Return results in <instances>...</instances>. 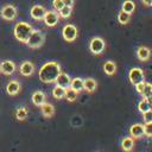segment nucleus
Wrapping results in <instances>:
<instances>
[{"instance_id": "obj_1", "label": "nucleus", "mask_w": 152, "mask_h": 152, "mask_svg": "<svg viewBox=\"0 0 152 152\" xmlns=\"http://www.w3.org/2000/svg\"><path fill=\"white\" fill-rule=\"evenodd\" d=\"M61 72H62L61 65L57 62L50 61L42 65V68L39 69L38 76H39V80L44 83H53Z\"/></svg>"}, {"instance_id": "obj_2", "label": "nucleus", "mask_w": 152, "mask_h": 152, "mask_svg": "<svg viewBox=\"0 0 152 152\" xmlns=\"http://www.w3.org/2000/svg\"><path fill=\"white\" fill-rule=\"evenodd\" d=\"M32 32H33L32 25L26 23V21H18L15 24L14 31H13L17 40H19L20 43H24V44H26V42H27V39Z\"/></svg>"}, {"instance_id": "obj_3", "label": "nucleus", "mask_w": 152, "mask_h": 152, "mask_svg": "<svg viewBox=\"0 0 152 152\" xmlns=\"http://www.w3.org/2000/svg\"><path fill=\"white\" fill-rule=\"evenodd\" d=\"M44 40H45L44 33L42 31H39V30H33V32L28 37L26 44L31 49H38V48H40L44 44Z\"/></svg>"}, {"instance_id": "obj_4", "label": "nucleus", "mask_w": 152, "mask_h": 152, "mask_svg": "<svg viewBox=\"0 0 152 152\" xmlns=\"http://www.w3.org/2000/svg\"><path fill=\"white\" fill-rule=\"evenodd\" d=\"M106 49V42L101 37H94L89 42V50L93 55H101Z\"/></svg>"}, {"instance_id": "obj_5", "label": "nucleus", "mask_w": 152, "mask_h": 152, "mask_svg": "<svg viewBox=\"0 0 152 152\" xmlns=\"http://www.w3.org/2000/svg\"><path fill=\"white\" fill-rule=\"evenodd\" d=\"M77 34H78V31H77V28H76L75 25H72V24L64 25V27L62 30V36H63L64 40H66L69 43L70 42H74L77 38Z\"/></svg>"}, {"instance_id": "obj_6", "label": "nucleus", "mask_w": 152, "mask_h": 152, "mask_svg": "<svg viewBox=\"0 0 152 152\" xmlns=\"http://www.w3.org/2000/svg\"><path fill=\"white\" fill-rule=\"evenodd\" d=\"M0 15H1V18H2L4 20L12 21V20H14L15 17H17V8H15L13 5H11V4L5 5V6L1 8V11H0Z\"/></svg>"}, {"instance_id": "obj_7", "label": "nucleus", "mask_w": 152, "mask_h": 152, "mask_svg": "<svg viewBox=\"0 0 152 152\" xmlns=\"http://www.w3.org/2000/svg\"><path fill=\"white\" fill-rule=\"evenodd\" d=\"M128 78H129V82L133 86H135L140 82H144V80H145L144 71L140 68H132L128 72Z\"/></svg>"}, {"instance_id": "obj_8", "label": "nucleus", "mask_w": 152, "mask_h": 152, "mask_svg": "<svg viewBox=\"0 0 152 152\" xmlns=\"http://www.w3.org/2000/svg\"><path fill=\"white\" fill-rule=\"evenodd\" d=\"M43 21L48 27L56 26L58 24V21H59L58 12H56V11H46V13H45V15L43 18Z\"/></svg>"}, {"instance_id": "obj_9", "label": "nucleus", "mask_w": 152, "mask_h": 152, "mask_svg": "<svg viewBox=\"0 0 152 152\" xmlns=\"http://www.w3.org/2000/svg\"><path fill=\"white\" fill-rule=\"evenodd\" d=\"M45 13H46V8H45L44 6H42V5H34V6H32L31 10H30V15H31V18L34 19V20H37V21L43 20Z\"/></svg>"}, {"instance_id": "obj_10", "label": "nucleus", "mask_w": 152, "mask_h": 152, "mask_svg": "<svg viewBox=\"0 0 152 152\" xmlns=\"http://www.w3.org/2000/svg\"><path fill=\"white\" fill-rule=\"evenodd\" d=\"M19 72L23 76H26V77L31 76L34 72V65H33V63L30 62V61H24L20 64V66H19Z\"/></svg>"}, {"instance_id": "obj_11", "label": "nucleus", "mask_w": 152, "mask_h": 152, "mask_svg": "<svg viewBox=\"0 0 152 152\" xmlns=\"http://www.w3.org/2000/svg\"><path fill=\"white\" fill-rule=\"evenodd\" d=\"M0 68H1V74L4 75H12L15 71V64L10 59L2 61L0 63Z\"/></svg>"}, {"instance_id": "obj_12", "label": "nucleus", "mask_w": 152, "mask_h": 152, "mask_svg": "<svg viewBox=\"0 0 152 152\" xmlns=\"http://www.w3.org/2000/svg\"><path fill=\"white\" fill-rule=\"evenodd\" d=\"M70 82H71V78H70V76H69L68 74H65V72H61V74L57 76L56 81H55L56 86L62 87V88H64V89H66V88L70 87Z\"/></svg>"}, {"instance_id": "obj_13", "label": "nucleus", "mask_w": 152, "mask_h": 152, "mask_svg": "<svg viewBox=\"0 0 152 152\" xmlns=\"http://www.w3.org/2000/svg\"><path fill=\"white\" fill-rule=\"evenodd\" d=\"M20 90H21V86L17 80H11L6 86V91L11 96H14V95L19 94Z\"/></svg>"}, {"instance_id": "obj_14", "label": "nucleus", "mask_w": 152, "mask_h": 152, "mask_svg": "<svg viewBox=\"0 0 152 152\" xmlns=\"http://www.w3.org/2000/svg\"><path fill=\"white\" fill-rule=\"evenodd\" d=\"M129 134L133 139L141 138L144 135V125L141 124H134L129 127Z\"/></svg>"}, {"instance_id": "obj_15", "label": "nucleus", "mask_w": 152, "mask_h": 152, "mask_svg": "<svg viewBox=\"0 0 152 152\" xmlns=\"http://www.w3.org/2000/svg\"><path fill=\"white\" fill-rule=\"evenodd\" d=\"M137 57L141 62H146L151 57V50L147 46H139L137 50Z\"/></svg>"}, {"instance_id": "obj_16", "label": "nucleus", "mask_w": 152, "mask_h": 152, "mask_svg": "<svg viewBox=\"0 0 152 152\" xmlns=\"http://www.w3.org/2000/svg\"><path fill=\"white\" fill-rule=\"evenodd\" d=\"M32 103L37 107H40L44 102H45V94L42 91V90H36L33 94H32Z\"/></svg>"}, {"instance_id": "obj_17", "label": "nucleus", "mask_w": 152, "mask_h": 152, "mask_svg": "<svg viewBox=\"0 0 152 152\" xmlns=\"http://www.w3.org/2000/svg\"><path fill=\"white\" fill-rule=\"evenodd\" d=\"M40 112L44 118H52L55 114V107L49 102H44L40 106Z\"/></svg>"}, {"instance_id": "obj_18", "label": "nucleus", "mask_w": 152, "mask_h": 152, "mask_svg": "<svg viewBox=\"0 0 152 152\" xmlns=\"http://www.w3.org/2000/svg\"><path fill=\"white\" fill-rule=\"evenodd\" d=\"M97 88V82L94 80V78H86L83 80V90L88 91V93H94Z\"/></svg>"}, {"instance_id": "obj_19", "label": "nucleus", "mask_w": 152, "mask_h": 152, "mask_svg": "<svg viewBox=\"0 0 152 152\" xmlns=\"http://www.w3.org/2000/svg\"><path fill=\"white\" fill-rule=\"evenodd\" d=\"M121 147H122V150H124L125 152L132 151L133 147H134V139H133L132 137H126V138H124L122 141H121Z\"/></svg>"}, {"instance_id": "obj_20", "label": "nucleus", "mask_w": 152, "mask_h": 152, "mask_svg": "<svg viewBox=\"0 0 152 152\" xmlns=\"http://www.w3.org/2000/svg\"><path fill=\"white\" fill-rule=\"evenodd\" d=\"M103 71L106 75L108 76H112L116 72V64L113 62V61H107L104 64H103Z\"/></svg>"}, {"instance_id": "obj_21", "label": "nucleus", "mask_w": 152, "mask_h": 152, "mask_svg": "<svg viewBox=\"0 0 152 152\" xmlns=\"http://www.w3.org/2000/svg\"><path fill=\"white\" fill-rule=\"evenodd\" d=\"M70 88L74 89V90H76L77 93L82 91V90H83V80L80 78V77L72 78L71 82H70Z\"/></svg>"}, {"instance_id": "obj_22", "label": "nucleus", "mask_w": 152, "mask_h": 152, "mask_svg": "<svg viewBox=\"0 0 152 152\" xmlns=\"http://www.w3.org/2000/svg\"><path fill=\"white\" fill-rule=\"evenodd\" d=\"M134 10H135V4H134L132 0H126V1H124V4H122V10H121V11H124V12H126V13H128V14H132V13L134 12Z\"/></svg>"}, {"instance_id": "obj_23", "label": "nucleus", "mask_w": 152, "mask_h": 152, "mask_svg": "<svg viewBox=\"0 0 152 152\" xmlns=\"http://www.w3.org/2000/svg\"><path fill=\"white\" fill-rule=\"evenodd\" d=\"M140 95L142 96V99H151L152 97V84L148 82H145V86H144Z\"/></svg>"}, {"instance_id": "obj_24", "label": "nucleus", "mask_w": 152, "mask_h": 152, "mask_svg": "<svg viewBox=\"0 0 152 152\" xmlns=\"http://www.w3.org/2000/svg\"><path fill=\"white\" fill-rule=\"evenodd\" d=\"M77 96H78V93H77L76 90L71 89L70 87L65 89V95H64V97L66 99V101H69V102H74V101L77 99Z\"/></svg>"}, {"instance_id": "obj_25", "label": "nucleus", "mask_w": 152, "mask_h": 152, "mask_svg": "<svg viewBox=\"0 0 152 152\" xmlns=\"http://www.w3.org/2000/svg\"><path fill=\"white\" fill-rule=\"evenodd\" d=\"M27 114H28V112H27V108L26 107H19L15 110V118L19 121H24L27 118Z\"/></svg>"}, {"instance_id": "obj_26", "label": "nucleus", "mask_w": 152, "mask_h": 152, "mask_svg": "<svg viewBox=\"0 0 152 152\" xmlns=\"http://www.w3.org/2000/svg\"><path fill=\"white\" fill-rule=\"evenodd\" d=\"M129 20H131V14H128V13H126V12H124V11H120V12L118 13V21H119L121 25L128 24Z\"/></svg>"}, {"instance_id": "obj_27", "label": "nucleus", "mask_w": 152, "mask_h": 152, "mask_svg": "<svg viewBox=\"0 0 152 152\" xmlns=\"http://www.w3.org/2000/svg\"><path fill=\"white\" fill-rule=\"evenodd\" d=\"M138 109L140 113H145V112L150 110L151 109V102L148 101V99H142L138 104Z\"/></svg>"}, {"instance_id": "obj_28", "label": "nucleus", "mask_w": 152, "mask_h": 152, "mask_svg": "<svg viewBox=\"0 0 152 152\" xmlns=\"http://www.w3.org/2000/svg\"><path fill=\"white\" fill-rule=\"evenodd\" d=\"M64 95H65V89H64V88L56 86V87L52 89V96H53L56 100H61V99H63Z\"/></svg>"}, {"instance_id": "obj_29", "label": "nucleus", "mask_w": 152, "mask_h": 152, "mask_svg": "<svg viewBox=\"0 0 152 152\" xmlns=\"http://www.w3.org/2000/svg\"><path fill=\"white\" fill-rule=\"evenodd\" d=\"M71 12H72V7H68V6H63L59 11H58V15L59 18H63V19H68L70 15H71Z\"/></svg>"}, {"instance_id": "obj_30", "label": "nucleus", "mask_w": 152, "mask_h": 152, "mask_svg": "<svg viewBox=\"0 0 152 152\" xmlns=\"http://www.w3.org/2000/svg\"><path fill=\"white\" fill-rule=\"evenodd\" d=\"M144 135L152 138V121L151 122H146L144 125Z\"/></svg>"}, {"instance_id": "obj_31", "label": "nucleus", "mask_w": 152, "mask_h": 152, "mask_svg": "<svg viewBox=\"0 0 152 152\" xmlns=\"http://www.w3.org/2000/svg\"><path fill=\"white\" fill-rule=\"evenodd\" d=\"M63 6H64L63 0H53V1H52V7H53V10H55L56 12H58Z\"/></svg>"}, {"instance_id": "obj_32", "label": "nucleus", "mask_w": 152, "mask_h": 152, "mask_svg": "<svg viewBox=\"0 0 152 152\" xmlns=\"http://www.w3.org/2000/svg\"><path fill=\"white\" fill-rule=\"evenodd\" d=\"M142 119H144V122H151L152 121V110H147L145 113H142Z\"/></svg>"}, {"instance_id": "obj_33", "label": "nucleus", "mask_w": 152, "mask_h": 152, "mask_svg": "<svg viewBox=\"0 0 152 152\" xmlns=\"http://www.w3.org/2000/svg\"><path fill=\"white\" fill-rule=\"evenodd\" d=\"M63 2H64V6H68V7H72L75 4L74 0H63Z\"/></svg>"}, {"instance_id": "obj_34", "label": "nucleus", "mask_w": 152, "mask_h": 152, "mask_svg": "<svg viewBox=\"0 0 152 152\" xmlns=\"http://www.w3.org/2000/svg\"><path fill=\"white\" fill-rule=\"evenodd\" d=\"M142 1V4L145 5V6H147V7H150L151 6V2H152V0H141Z\"/></svg>"}, {"instance_id": "obj_35", "label": "nucleus", "mask_w": 152, "mask_h": 152, "mask_svg": "<svg viewBox=\"0 0 152 152\" xmlns=\"http://www.w3.org/2000/svg\"><path fill=\"white\" fill-rule=\"evenodd\" d=\"M0 74H1V68H0Z\"/></svg>"}, {"instance_id": "obj_36", "label": "nucleus", "mask_w": 152, "mask_h": 152, "mask_svg": "<svg viewBox=\"0 0 152 152\" xmlns=\"http://www.w3.org/2000/svg\"><path fill=\"white\" fill-rule=\"evenodd\" d=\"M151 6H152V2H151Z\"/></svg>"}]
</instances>
